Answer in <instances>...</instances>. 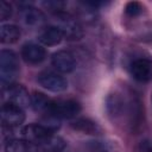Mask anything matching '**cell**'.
<instances>
[{
	"label": "cell",
	"mask_w": 152,
	"mask_h": 152,
	"mask_svg": "<svg viewBox=\"0 0 152 152\" xmlns=\"http://www.w3.org/2000/svg\"><path fill=\"white\" fill-rule=\"evenodd\" d=\"M20 72V64L18 55L12 51L4 49L0 52V78L4 88L13 84Z\"/></svg>",
	"instance_id": "cell-1"
},
{
	"label": "cell",
	"mask_w": 152,
	"mask_h": 152,
	"mask_svg": "<svg viewBox=\"0 0 152 152\" xmlns=\"http://www.w3.org/2000/svg\"><path fill=\"white\" fill-rule=\"evenodd\" d=\"M82 110V106L74 99L66 100H51L48 110L44 114L52 115L57 119H74Z\"/></svg>",
	"instance_id": "cell-2"
},
{
	"label": "cell",
	"mask_w": 152,
	"mask_h": 152,
	"mask_svg": "<svg viewBox=\"0 0 152 152\" xmlns=\"http://www.w3.org/2000/svg\"><path fill=\"white\" fill-rule=\"evenodd\" d=\"M55 18L58 21L56 26L61 28V31L64 34V38L69 40H78L83 37L82 26L75 17H72L65 11H59L55 13Z\"/></svg>",
	"instance_id": "cell-3"
},
{
	"label": "cell",
	"mask_w": 152,
	"mask_h": 152,
	"mask_svg": "<svg viewBox=\"0 0 152 152\" xmlns=\"http://www.w3.org/2000/svg\"><path fill=\"white\" fill-rule=\"evenodd\" d=\"M37 82L44 89L53 93H62L68 89V81L65 77L51 70H44L39 72L37 75Z\"/></svg>",
	"instance_id": "cell-4"
},
{
	"label": "cell",
	"mask_w": 152,
	"mask_h": 152,
	"mask_svg": "<svg viewBox=\"0 0 152 152\" xmlns=\"http://www.w3.org/2000/svg\"><path fill=\"white\" fill-rule=\"evenodd\" d=\"M25 121V113L21 107L6 102L1 107V122L4 127H17Z\"/></svg>",
	"instance_id": "cell-5"
},
{
	"label": "cell",
	"mask_w": 152,
	"mask_h": 152,
	"mask_svg": "<svg viewBox=\"0 0 152 152\" xmlns=\"http://www.w3.org/2000/svg\"><path fill=\"white\" fill-rule=\"evenodd\" d=\"M53 133H55L53 131H51L43 124H28L21 128L23 139L31 141L36 145H40Z\"/></svg>",
	"instance_id": "cell-6"
},
{
	"label": "cell",
	"mask_w": 152,
	"mask_h": 152,
	"mask_svg": "<svg viewBox=\"0 0 152 152\" xmlns=\"http://www.w3.org/2000/svg\"><path fill=\"white\" fill-rule=\"evenodd\" d=\"M51 64L52 66L62 74H70L76 69L77 62L75 56L66 50H59L55 52L51 57Z\"/></svg>",
	"instance_id": "cell-7"
},
{
	"label": "cell",
	"mask_w": 152,
	"mask_h": 152,
	"mask_svg": "<svg viewBox=\"0 0 152 152\" xmlns=\"http://www.w3.org/2000/svg\"><path fill=\"white\" fill-rule=\"evenodd\" d=\"M131 74L134 80L141 83L150 82L152 80V59L140 57L131 63Z\"/></svg>",
	"instance_id": "cell-8"
},
{
	"label": "cell",
	"mask_w": 152,
	"mask_h": 152,
	"mask_svg": "<svg viewBox=\"0 0 152 152\" xmlns=\"http://www.w3.org/2000/svg\"><path fill=\"white\" fill-rule=\"evenodd\" d=\"M5 95L7 97V102H11L21 108L31 104V95L23 84L13 83L8 86L5 90Z\"/></svg>",
	"instance_id": "cell-9"
},
{
	"label": "cell",
	"mask_w": 152,
	"mask_h": 152,
	"mask_svg": "<svg viewBox=\"0 0 152 152\" xmlns=\"http://www.w3.org/2000/svg\"><path fill=\"white\" fill-rule=\"evenodd\" d=\"M21 57L28 64H39L46 58V50L37 43H26L21 48Z\"/></svg>",
	"instance_id": "cell-10"
},
{
	"label": "cell",
	"mask_w": 152,
	"mask_h": 152,
	"mask_svg": "<svg viewBox=\"0 0 152 152\" xmlns=\"http://www.w3.org/2000/svg\"><path fill=\"white\" fill-rule=\"evenodd\" d=\"M64 38V34L63 32L61 31V28L56 25H50V26H46L44 27L39 36H38V39L39 42L43 44V45H46V46H55V45H58L62 39Z\"/></svg>",
	"instance_id": "cell-11"
},
{
	"label": "cell",
	"mask_w": 152,
	"mask_h": 152,
	"mask_svg": "<svg viewBox=\"0 0 152 152\" xmlns=\"http://www.w3.org/2000/svg\"><path fill=\"white\" fill-rule=\"evenodd\" d=\"M70 127L77 132L89 135H97L102 133L101 126L89 118H77L76 120L71 121Z\"/></svg>",
	"instance_id": "cell-12"
},
{
	"label": "cell",
	"mask_w": 152,
	"mask_h": 152,
	"mask_svg": "<svg viewBox=\"0 0 152 152\" xmlns=\"http://www.w3.org/2000/svg\"><path fill=\"white\" fill-rule=\"evenodd\" d=\"M5 152H39V147L25 139H10L5 145Z\"/></svg>",
	"instance_id": "cell-13"
},
{
	"label": "cell",
	"mask_w": 152,
	"mask_h": 152,
	"mask_svg": "<svg viewBox=\"0 0 152 152\" xmlns=\"http://www.w3.org/2000/svg\"><path fill=\"white\" fill-rule=\"evenodd\" d=\"M21 36L20 28L14 24H4L0 27V40L2 44H14Z\"/></svg>",
	"instance_id": "cell-14"
},
{
	"label": "cell",
	"mask_w": 152,
	"mask_h": 152,
	"mask_svg": "<svg viewBox=\"0 0 152 152\" xmlns=\"http://www.w3.org/2000/svg\"><path fill=\"white\" fill-rule=\"evenodd\" d=\"M21 17L25 24L27 25H40L45 20V15L43 12L33 6H25L21 8Z\"/></svg>",
	"instance_id": "cell-15"
},
{
	"label": "cell",
	"mask_w": 152,
	"mask_h": 152,
	"mask_svg": "<svg viewBox=\"0 0 152 152\" xmlns=\"http://www.w3.org/2000/svg\"><path fill=\"white\" fill-rule=\"evenodd\" d=\"M65 146H66V142L64 141V139L55 134H52L44 142L38 145L39 152H62L65 148Z\"/></svg>",
	"instance_id": "cell-16"
},
{
	"label": "cell",
	"mask_w": 152,
	"mask_h": 152,
	"mask_svg": "<svg viewBox=\"0 0 152 152\" xmlns=\"http://www.w3.org/2000/svg\"><path fill=\"white\" fill-rule=\"evenodd\" d=\"M51 100L43 93L39 91H33L31 95V107L36 110V112H42L45 113L50 106Z\"/></svg>",
	"instance_id": "cell-17"
},
{
	"label": "cell",
	"mask_w": 152,
	"mask_h": 152,
	"mask_svg": "<svg viewBox=\"0 0 152 152\" xmlns=\"http://www.w3.org/2000/svg\"><path fill=\"white\" fill-rule=\"evenodd\" d=\"M142 10H144V6L138 1H129L125 6V13L131 18H135L140 15L142 13Z\"/></svg>",
	"instance_id": "cell-18"
},
{
	"label": "cell",
	"mask_w": 152,
	"mask_h": 152,
	"mask_svg": "<svg viewBox=\"0 0 152 152\" xmlns=\"http://www.w3.org/2000/svg\"><path fill=\"white\" fill-rule=\"evenodd\" d=\"M12 13H13L12 5L10 2L2 0L0 2V20L1 21H5V20L10 19L12 17Z\"/></svg>",
	"instance_id": "cell-19"
},
{
	"label": "cell",
	"mask_w": 152,
	"mask_h": 152,
	"mask_svg": "<svg viewBox=\"0 0 152 152\" xmlns=\"http://www.w3.org/2000/svg\"><path fill=\"white\" fill-rule=\"evenodd\" d=\"M135 152H152V144L150 140L144 139L139 141V144L135 147Z\"/></svg>",
	"instance_id": "cell-20"
},
{
	"label": "cell",
	"mask_w": 152,
	"mask_h": 152,
	"mask_svg": "<svg viewBox=\"0 0 152 152\" xmlns=\"http://www.w3.org/2000/svg\"><path fill=\"white\" fill-rule=\"evenodd\" d=\"M99 152H106V151H99Z\"/></svg>",
	"instance_id": "cell-21"
}]
</instances>
